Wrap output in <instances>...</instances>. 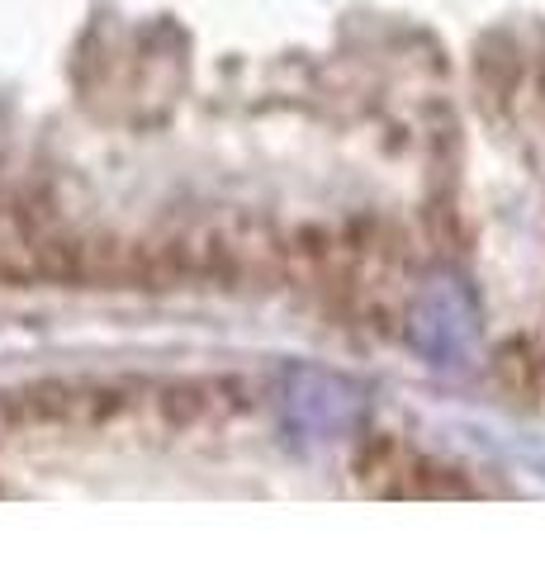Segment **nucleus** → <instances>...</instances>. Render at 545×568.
Listing matches in <instances>:
<instances>
[{
    "label": "nucleus",
    "instance_id": "nucleus-1",
    "mask_svg": "<svg viewBox=\"0 0 545 568\" xmlns=\"http://www.w3.org/2000/svg\"><path fill=\"white\" fill-rule=\"evenodd\" d=\"M280 417H285V432L294 446H304V450L342 446V440L361 432L365 394L346 375L294 365L285 375V388H280Z\"/></svg>",
    "mask_w": 545,
    "mask_h": 568
},
{
    "label": "nucleus",
    "instance_id": "nucleus-2",
    "mask_svg": "<svg viewBox=\"0 0 545 568\" xmlns=\"http://www.w3.org/2000/svg\"><path fill=\"white\" fill-rule=\"evenodd\" d=\"M413 346L436 369H461L480 336V298L461 275H436L413 308Z\"/></svg>",
    "mask_w": 545,
    "mask_h": 568
}]
</instances>
